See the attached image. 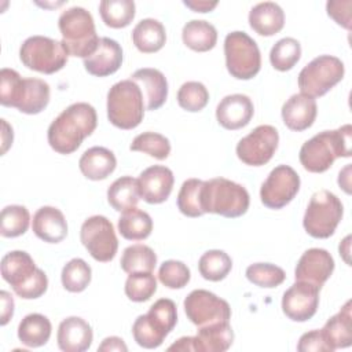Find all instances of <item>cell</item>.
I'll list each match as a JSON object with an SVG mask.
<instances>
[{
  "label": "cell",
  "instance_id": "46",
  "mask_svg": "<svg viewBox=\"0 0 352 352\" xmlns=\"http://www.w3.org/2000/svg\"><path fill=\"white\" fill-rule=\"evenodd\" d=\"M191 274L188 267L177 260H166L160 265L158 279L169 289H182L190 282Z\"/></svg>",
  "mask_w": 352,
  "mask_h": 352
},
{
  "label": "cell",
  "instance_id": "44",
  "mask_svg": "<svg viewBox=\"0 0 352 352\" xmlns=\"http://www.w3.org/2000/svg\"><path fill=\"white\" fill-rule=\"evenodd\" d=\"M246 278L249 282L258 287H276L283 283L286 274L285 271L270 263H254L246 268Z\"/></svg>",
  "mask_w": 352,
  "mask_h": 352
},
{
  "label": "cell",
  "instance_id": "51",
  "mask_svg": "<svg viewBox=\"0 0 352 352\" xmlns=\"http://www.w3.org/2000/svg\"><path fill=\"white\" fill-rule=\"evenodd\" d=\"M98 351L100 352H110V351H120V352H126L128 346L125 345L124 340L120 337H107L102 341V344L98 346Z\"/></svg>",
  "mask_w": 352,
  "mask_h": 352
},
{
  "label": "cell",
  "instance_id": "28",
  "mask_svg": "<svg viewBox=\"0 0 352 352\" xmlns=\"http://www.w3.org/2000/svg\"><path fill=\"white\" fill-rule=\"evenodd\" d=\"M322 334L330 348H346L352 344V314L351 300L345 302L338 314L331 316L322 329Z\"/></svg>",
  "mask_w": 352,
  "mask_h": 352
},
{
  "label": "cell",
  "instance_id": "30",
  "mask_svg": "<svg viewBox=\"0 0 352 352\" xmlns=\"http://www.w3.org/2000/svg\"><path fill=\"white\" fill-rule=\"evenodd\" d=\"M50 102V85L40 78H23L22 91L15 109L25 114L41 113Z\"/></svg>",
  "mask_w": 352,
  "mask_h": 352
},
{
  "label": "cell",
  "instance_id": "47",
  "mask_svg": "<svg viewBox=\"0 0 352 352\" xmlns=\"http://www.w3.org/2000/svg\"><path fill=\"white\" fill-rule=\"evenodd\" d=\"M23 78L14 69L3 67L0 72V103L6 107H15L22 91Z\"/></svg>",
  "mask_w": 352,
  "mask_h": 352
},
{
  "label": "cell",
  "instance_id": "6",
  "mask_svg": "<svg viewBox=\"0 0 352 352\" xmlns=\"http://www.w3.org/2000/svg\"><path fill=\"white\" fill-rule=\"evenodd\" d=\"M177 322L176 304L169 298L157 300L146 315H140L132 324V334L138 345L146 349L158 348Z\"/></svg>",
  "mask_w": 352,
  "mask_h": 352
},
{
  "label": "cell",
  "instance_id": "20",
  "mask_svg": "<svg viewBox=\"0 0 352 352\" xmlns=\"http://www.w3.org/2000/svg\"><path fill=\"white\" fill-rule=\"evenodd\" d=\"M122 63L121 45L109 37H100L98 48L84 59L85 70L95 77H106L116 73Z\"/></svg>",
  "mask_w": 352,
  "mask_h": 352
},
{
  "label": "cell",
  "instance_id": "2",
  "mask_svg": "<svg viewBox=\"0 0 352 352\" xmlns=\"http://www.w3.org/2000/svg\"><path fill=\"white\" fill-rule=\"evenodd\" d=\"M352 126L345 124L336 131H323L300 148V162L308 172H326L338 157H351Z\"/></svg>",
  "mask_w": 352,
  "mask_h": 352
},
{
  "label": "cell",
  "instance_id": "24",
  "mask_svg": "<svg viewBox=\"0 0 352 352\" xmlns=\"http://www.w3.org/2000/svg\"><path fill=\"white\" fill-rule=\"evenodd\" d=\"M33 232L48 243H58L67 235V223L63 213L54 206H41L33 216Z\"/></svg>",
  "mask_w": 352,
  "mask_h": 352
},
{
  "label": "cell",
  "instance_id": "49",
  "mask_svg": "<svg viewBox=\"0 0 352 352\" xmlns=\"http://www.w3.org/2000/svg\"><path fill=\"white\" fill-rule=\"evenodd\" d=\"M351 0H330L326 4L329 16H331L338 25L345 29H351Z\"/></svg>",
  "mask_w": 352,
  "mask_h": 352
},
{
  "label": "cell",
  "instance_id": "37",
  "mask_svg": "<svg viewBox=\"0 0 352 352\" xmlns=\"http://www.w3.org/2000/svg\"><path fill=\"white\" fill-rule=\"evenodd\" d=\"M232 268V260L231 257L224 252L219 249L208 250L205 252L199 261H198V270L204 279L210 282H219L223 280Z\"/></svg>",
  "mask_w": 352,
  "mask_h": 352
},
{
  "label": "cell",
  "instance_id": "22",
  "mask_svg": "<svg viewBox=\"0 0 352 352\" xmlns=\"http://www.w3.org/2000/svg\"><path fill=\"white\" fill-rule=\"evenodd\" d=\"M318 114V106L314 98L304 94L292 95L282 106V120L285 125L296 132L308 129Z\"/></svg>",
  "mask_w": 352,
  "mask_h": 352
},
{
  "label": "cell",
  "instance_id": "16",
  "mask_svg": "<svg viewBox=\"0 0 352 352\" xmlns=\"http://www.w3.org/2000/svg\"><path fill=\"white\" fill-rule=\"evenodd\" d=\"M319 287L308 282L296 280L282 297L283 314L294 322H307L318 311Z\"/></svg>",
  "mask_w": 352,
  "mask_h": 352
},
{
  "label": "cell",
  "instance_id": "7",
  "mask_svg": "<svg viewBox=\"0 0 352 352\" xmlns=\"http://www.w3.org/2000/svg\"><path fill=\"white\" fill-rule=\"evenodd\" d=\"M143 116V94L135 81L121 80L109 89L107 118L114 126L133 129L142 122Z\"/></svg>",
  "mask_w": 352,
  "mask_h": 352
},
{
  "label": "cell",
  "instance_id": "31",
  "mask_svg": "<svg viewBox=\"0 0 352 352\" xmlns=\"http://www.w3.org/2000/svg\"><path fill=\"white\" fill-rule=\"evenodd\" d=\"M51 322L41 314L26 315L18 326L19 341L29 348H38L48 342L51 337Z\"/></svg>",
  "mask_w": 352,
  "mask_h": 352
},
{
  "label": "cell",
  "instance_id": "12",
  "mask_svg": "<svg viewBox=\"0 0 352 352\" xmlns=\"http://www.w3.org/2000/svg\"><path fill=\"white\" fill-rule=\"evenodd\" d=\"M80 239L88 253L100 263L111 261L118 249V239L111 221L100 214L91 216L82 223Z\"/></svg>",
  "mask_w": 352,
  "mask_h": 352
},
{
  "label": "cell",
  "instance_id": "33",
  "mask_svg": "<svg viewBox=\"0 0 352 352\" xmlns=\"http://www.w3.org/2000/svg\"><path fill=\"white\" fill-rule=\"evenodd\" d=\"M140 199L138 179L132 176H121L107 188V201L114 210L125 212L135 208Z\"/></svg>",
  "mask_w": 352,
  "mask_h": 352
},
{
  "label": "cell",
  "instance_id": "11",
  "mask_svg": "<svg viewBox=\"0 0 352 352\" xmlns=\"http://www.w3.org/2000/svg\"><path fill=\"white\" fill-rule=\"evenodd\" d=\"M345 73L341 59L333 55H319L302 67L298 74V88L301 94L319 98L338 84Z\"/></svg>",
  "mask_w": 352,
  "mask_h": 352
},
{
  "label": "cell",
  "instance_id": "10",
  "mask_svg": "<svg viewBox=\"0 0 352 352\" xmlns=\"http://www.w3.org/2000/svg\"><path fill=\"white\" fill-rule=\"evenodd\" d=\"M226 66L238 80L253 78L261 67V55L257 43L245 32H231L224 40Z\"/></svg>",
  "mask_w": 352,
  "mask_h": 352
},
{
  "label": "cell",
  "instance_id": "17",
  "mask_svg": "<svg viewBox=\"0 0 352 352\" xmlns=\"http://www.w3.org/2000/svg\"><path fill=\"white\" fill-rule=\"evenodd\" d=\"M334 271V260L331 254L320 248H311L302 253L296 270V280L308 282L319 289L331 276Z\"/></svg>",
  "mask_w": 352,
  "mask_h": 352
},
{
  "label": "cell",
  "instance_id": "35",
  "mask_svg": "<svg viewBox=\"0 0 352 352\" xmlns=\"http://www.w3.org/2000/svg\"><path fill=\"white\" fill-rule=\"evenodd\" d=\"M120 264L126 274L153 272L157 264V254L147 245H131L122 252Z\"/></svg>",
  "mask_w": 352,
  "mask_h": 352
},
{
  "label": "cell",
  "instance_id": "23",
  "mask_svg": "<svg viewBox=\"0 0 352 352\" xmlns=\"http://www.w3.org/2000/svg\"><path fill=\"white\" fill-rule=\"evenodd\" d=\"M131 80L139 85L147 110H157L165 103L168 98V81L160 70L151 67L138 69L132 73Z\"/></svg>",
  "mask_w": 352,
  "mask_h": 352
},
{
  "label": "cell",
  "instance_id": "43",
  "mask_svg": "<svg viewBox=\"0 0 352 352\" xmlns=\"http://www.w3.org/2000/svg\"><path fill=\"white\" fill-rule=\"evenodd\" d=\"M157 292V279L153 272L129 274L125 282V294L131 301L143 302Z\"/></svg>",
  "mask_w": 352,
  "mask_h": 352
},
{
  "label": "cell",
  "instance_id": "18",
  "mask_svg": "<svg viewBox=\"0 0 352 352\" xmlns=\"http://www.w3.org/2000/svg\"><path fill=\"white\" fill-rule=\"evenodd\" d=\"M138 183L140 197L147 204H162L172 192L175 177L169 168L153 165L139 175Z\"/></svg>",
  "mask_w": 352,
  "mask_h": 352
},
{
  "label": "cell",
  "instance_id": "26",
  "mask_svg": "<svg viewBox=\"0 0 352 352\" xmlns=\"http://www.w3.org/2000/svg\"><path fill=\"white\" fill-rule=\"evenodd\" d=\"M249 25L260 36H274L283 29L285 12L274 1L258 3L249 12Z\"/></svg>",
  "mask_w": 352,
  "mask_h": 352
},
{
  "label": "cell",
  "instance_id": "1",
  "mask_svg": "<svg viewBox=\"0 0 352 352\" xmlns=\"http://www.w3.org/2000/svg\"><path fill=\"white\" fill-rule=\"evenodd\" d=\"M96 124L98 117L94 106L85 102L73 103L48 126V143L59 154H72L95 131Z\"/></svg>",
  "mask_w": 352,
  "mask_h": 352
},
{
  "label": "cell",
  "instance_id": "34",
  "mask_svg": "<svg viewBox=\"0 0 352 352\" xmlns=\"http://www.w3.org/2000/svg\"><path fill=\"white\" fill-rule=\"evenodd\" d=\"M118 231L128 241H143L153 231V220L147 212L135 206L122 212L118 219Z\"/></svg>",
  "mask_w": 352,
  "mask_h": 352
},
{
  "label": "cell",
  "instance_id": "29",
  "mask_svg": "<svg viewBox=\"0 0 352 352\" xmlns=\"http://www.w3.org/2000/svg\"><path fill=\"white\" fill-rule=\"evenodd\" d=\"M132 41L135 47L143 54L157 52L164 47L166 41L165 28L160 21L154 18L142 19L132 30Z\"/></svg>",
  "mask_w": 352,
  "mask_h": 352
},
{
  "label": "cell",
  "instance_id": "48",
  "mask_svg": "<svg viewBox=\"0 0 352 352\" xmlns=\"http://www.w3.org/2000/svg\"><path fill=\"white\" fill-rule=\"evenodd\" d=\"M297 351L300 352H331L333 349L326 342L322 330H311L308 333H304L297 344Z\"/></svg>",
  "mask_w": 352,
  "mask_h": 352
},
{
  "label": "cell",
  "instance_id": "8",
  "mask_svg": "<svg viewBox=\"0 0 352 352\" xmlns=\"http://www.w3.org/2000/svg\"><path fill=\"white\" fill-rule=\"evenodd\" d=\"M69 52L62 41L47 36L28 37L19 48V59L30 70L52 74L63 69Z\"/></svg>",
  "mask_w": 352,
  "mask_h": 352
},
{
  "label": "cell",
  "instance_id": "5",
  "mask_svg": "<svg viewBox=\"0 0 352 352\" xmlns=\"http://www.w3.org/2000/svg\"><path fill=\"white\" fill-rule=\"evenodd\" d=\"M58 26L69 55L85 59L98 48L100 38L96 34L94 18L85 8L76 6L65 10L59 16Z\"/></svg>",
  "mask_w": 352,
  "mask_h": 352
},
{
  "label": "cell",
  "instance_id": "50",
  "mask_svg": "<svg viewBox=\"0 0 352 352\" xmlns=\"http://www.w3.org/2000/svg\"><path fill=\"white\" fill-rule=\"evenodd\" d=\"M0 297H1V324H7L8 320L12 318L14 315V300H12V296L6 292V290H1L0 292Z\"/></svg>",
  "mask_w": 352,
  "mask_h": 352
},
{
  "label": "cell",
  "instance_id": "32",
  "mask_svg": "<svg viewBox=\"0 0 352 352\" xmlns=\"http://www.w3.org/2000/svg\"><path fill=\"white\" fill-rule=\"evenodd\" d=\"M182 38L186 47L197 52H206L217 43V30L208 21L192 19L183 26Z\"/></svg>",
  "mask_w": 352,
  "mask_h": 352
},
{
  "label": "cell",
  "instance_id": "19",
  "mask_svg": "<svg viewBox=\"0 0 352 352\" xmlns=\"http://www.w3.org/2000/svg\"><path fill=\"white\" fill-rule=\"evenodd\" d=\"M254 114L253 102L248 95L232 94L224 96L216 107L219 124L230 131L246 126Z\"/></svg>",
  "mask_w": 352,
  "mask_h": 352
},
{
  "label": "cell",
  "instance_id": "25",
  "mask_svg": "<svg viewBox=\"0 0 352 352\" xmlns=\"http://www.w3.org/2000/svg\"><path fill=\"white\" fill-rule=\"evenodd\" d=\"M116 166L117 160L114 153L102 146H94L85 150L78 161L81 173L89 180L106 179L114 172Z\"/></svg>",
  "mask_w": 352,
  "mask_h": 352
},
{
  "label": "cell",
  "instance_id": "4",
  "mask_svg": "<svg viewBox=\"0 0 352 352\" xmlns=\"http://www.w3.org/2000/svg\"><path fill=\"white\" fill-rule=\"evenodd\" d=\"M249 204L250 197L248 190L232 180L214 177L202 184L201 205L205 213L235 219L248 212Z\"/></svg>",
  "mask_w": 352,
  "mask_h": 352
},
{
  "label": "cell",
  "instance_id": "15",
  "mask_svg": "<svg viewBox=\"0 0 352 352\" xmlns=\"http://www.w3.org/2000/svg\"><path fill=\"white\" fill-rule=\"evenodd\" d=\"M279 133L272 125H258L236 144L238 158L250 166L265 165L275 154Z\"/></svg>",
  "mask_w": 352,
  "mask_h": 352
},
{
  "label": "cell",
  "instance_id": "27",
  "mask_svg": "<svg viewBox=\"0 0 352 352\" xmlns=\"http://www.w3.org/2000/svg\"><path fill=\"white\" fill-rule=\"evenodd\" d=\"M234 341V331L230 320L198 327L194 336L197 352H224Z\"/></svg>",
  "mask_w": 352,
  "mask_h": 352
},
{
  "label": "cell",
  "instance_id": "41",
  "mask_svg": "<svg viewBox=\"0 0 352 352\" xmlns=\"http://www.w3.org/2000/svg\"><path fill=\"white\" fill-rule=\"evenodd\" d=\"M204 180L187 179L183 182L177 194V208L187 217H199L205 214L201 205V190Z\"/></svg>",
  "mask_w": 352,
  "mask_h": 352
},
{
  "label": "cell",
  "instance_id": "39",
  "mask_svg": "<svg viewBox=\"0 0 352 352\" xmlns=\"http://www.w3.org/2000/svg\"><path fill=\"white\" fill-rule=\"evenodd\" d=\"M301 58V45L293 37L280 38L274 44L270 52L271 65L279 70L286 72L294 67V65Z\"/></svg>",
  "mask_w": 352,
  "mask_h": 352
},
{
  "label": "cell",
  "instance_id": "53",
  "mask_svg": "<svg viewBox=\"0 0 352 352\" xmlns=\"http://www.w3.org/2000/svg\"><path fill=\"white\" fill-rule=\"evenodd\" d=\"M168 351H195V342L194 337H182L176 342H173Z\"/></svg>",
  "mask_w": 352,
  "mask_h": 352
},
{
  "label": "cell",
  "instance_id": "14",
  "mask_svg": "<svg viewBox=\"0 0 352 352\" xmlns=\"http://www.w3.org/2000/svg\"><path fill=\"white\" fill-rule=\"evenodd\" d=\"M300 190V176L289 165L275 166L260 188V198L270 209H282L293 201Z\"/></svg>",
  "mask_w": 352,
  "mask_h": 352
},
{
  "label": "cell",
  "instance_id": "45",
  "mask_svg": "<svg viewBox=\"0 0 352 352\" xmlns=\"http://www.w3.org/2000/svg\"><path fill=\"white\" fill-rule=\"evenodd\" d=\"M209 102V92L199 81H187L177 91V103L182 109L197 113Z\"/></svg>",
  "mask_w": 352,
  "mask_h": 352
},
{
  "label": "cell",
  "instance_id": "38",
  "mask_svg": "<svg viewBox=\"0 0 352 352\" xmlns=\"http://www.w3.org/2000/svg\"><path fill=\"white\" fill-rule=\"evenodd\" d=\"M30 224L29 210L22 205H8L0 214V234L4 238H16L25 234Z\"/></svg>",
  "mask_w": 352,
  "mask_h": 352
},
{
  "label": "cell",
  "instance_id": "9",
  "mask_svg": "<svg viewBox=\"0 0 352 352\" xmlns=\"http://www.w3.org/2000/svg\"><path fill=\"white\" fill-rule=\"evenodd\" d=\"M342 213L344 206L338 197L327 190H320L311 197L302 226L311 236L324 239L334 234Z\"/></svg>",
  "mask_w": 352,
  "mask_h": 352
},
{
  "label": "cell",
  "instance_id": "42",
  "mask_svg": "<svg viewBox=\"0 0 352 352\" xmlns=\"http://www.w3.org/2000/svg\"><path fill=\"white\" fill-rule=\"evenodd\" d=\"M129 148L132 151H142L157 160H165L170 154V143L168 138L157 132H143L138 135Z\"/></svg>",
  "mask_w": 352,
  "mask_h": 352
},
{
  "label": "cell",
  "instance_id": "36",
  "mask_svg": "<svg viewBox=\"0 0 352 352\" xmlns=\"http://www.w3.org/2000/svg\"><path fill=\"white\" fill-rule=\"evenodd\" d=\"M135 3L132 0H103L99 12L106 26L121 29L128 26L135 18Z\"/></svg>",
  "mask_w": 352,
  "mask_h": 352
},
{
  "label": "cell",
  "instance_id": "52",
  "mask_svg": "<svg viewBox=\"0 0 352 352\" xmlns=\"http://www.w3.org/2000/svg\"><path fill=\"white\" fill-rule=\"evenodd\" d=\"M183 4L188 8H191L195 12H208L212 11L216 6L217 1H206V0H184Z\"/></svg>",
  "mask_w": 352,
  "mask_h": 352
},
{
  "label": "cell",
  "instance_id": "40",
  "mask_svg": "<svg viewBox=\"0 0 352 352\" xmlns=\"http://www.w3.org/2000/svg\"><path fill=\"white\" fill-rule=\"evenodd\" d=\"M92 278L91 267L82 258H72L62 268L60 280L70 293H80L87 289Z\"/></svg>",
  "mask_w": 352,
  "mask_h": 352
},
{
  "label": "cell",
  "instance_id": "21",
  "mask_svg": "<svg viewBox=\"0 0 352 352\" xmlns=\"http://www.w3.org/2000/svg\"><path fill=\"white\" fill-rule=\"evenodd\" d=\"M92 338V327L82 318L69 316L59 323L56 341L60 351L84 352L91 346Z\"/></svg>",
  "mask_w": 352,
  "mask_h": 352
},
{
  "label": "cell",
  "instance_id": "54",
  "mask_svg": "<svg viewBox=\"0 0 352 352\" xmlns=\"http://www.w3.org/2000/svg\"><path fill=\"white\" fill-rule=\"evenodd\" d=\"M349 170H351V165H346L341 172H340V175H338V184H340V187H342L344 188V191L346 192V194H349L351 192V190H349Z\"/></svg>",
  "mask_w": 352,
  "mask_h": 352
},
{
  "label": "cell",
  "instance_id": "13",
  "mask_svg": "<svg viewBox=\"0 0 352 352\" xmlns=\"http://www.w3.org/2000/svg\"><path fill=\"white\" fill-rule=\"evenodd\" d=\"M184 311L191 323L197 327L227 322L231 318L228 302L214 293L204 289L192 290L184 298Z\"/></svg>",
  "mask_w": 352,
  "mask_h": 352
},
{
  "label": "cell",
  "instance_id": "3",
  "mask_svg": "<svg viewBox=\"0 0 352 352\" xmlns=\"http://www.w3.org/2000/svg\"><path fill=\"white\" fill-rule=\"evenodd\" d=\"M1 276L23 300L41 297L48 287L45 272L36 267L29 253L12 250L1 258Z\"/></svg>",
  "mask_w": 352,
  "mask_h": 352
}]
</instances>
